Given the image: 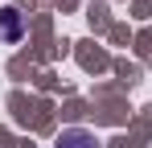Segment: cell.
<instances>
[{"label":"cell","instance_id":"cell-1","mask_svg":"<svg viewBox=\"0 0 152 148\" xmlns=\"http://www.w3.org/2000/svg\"><path fill=\"white\" fill-rule=\"evenodd\" d=\"M58 148H103V144H99V136L86 132V127H66L58 136Z\"/></svg>","mask_w":152,"mask_h":148},{"label":"cell","instance_id":"cell-2","mask_svg":"<svg viewBox=\"0 0 152 148\" xmlns=\"http://www.w3.org/2000/svg\"><path fill=\"white\" fill-rule=\"evenodd\" d=\"M21 33H25V17L17 12V8H4L0 12V41H21Z\"/></svg>","mask_w":152,"mask_h":148}]
</instances>
